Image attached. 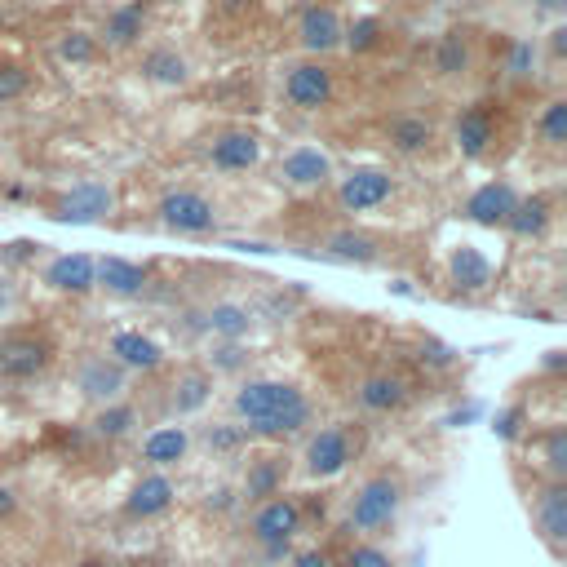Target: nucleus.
<instances>
[{
  "mask_svg": "<svg viewBox=\"0 0 567 567\" xmlns=\"http://www.w3.org/2000/svg\"><path fill=\"white\" fill-rule=\"evenodd\" d=\"M328 173H333V164H328V156L319 147H293L288 156L280 160V178L288 182V187L297 191H311V187H324Z\"/></svg>",
  "mask_w": 567,
  "mask_h": 567,
  "instance_id": "obj_11",
  "label": "nucleus"
},
{
  "mask_svg": "<svg viewBox=\"0 0 567 567\" xmlns=\"http://www.w3.org/2000/svg\"><path fill=\"white\" fill-rule=\"evenodd\" d=\"M5 514H14V492L0 483V519H5Z\"/></svg>",
  "mask_w": 567,
  "mask_h": 567,
  "instance_id": "obj_46",
  "label": "nucleus"
},
{
  "mask_svg": "<svg viewBox=\"0 0 567 567\" xmlns=\"http://www.w3.org/2000/svg\"><path fill=\"white\" fill-rule=\"evenodd\" d=\"M395 514H399V483L390 479V474H377V479H368L364 488L355 492V501H350V528L377 532V528H386Z\"/></svg>",
  "mask_w": 567,
  "mask_h": 567,
  "instance_id": "obj_2",
  "label": "nucleus"
},
{
  "mask_svg": "<svg viewBox=\"0 0 567 567\" xmlns=\"http://www.w3.org/2000/svg\"><path fill=\"white\" fill-rule=\"evenodd\" d=\"M218 364H222V368H235V364H240V350H235V346H226V350H222V359H218Z\"/></svg>",
  "mask_w": 567,
  "mask_h": 567,
  "instance_id": "obj_47",
  "label": "nucleus"
},
{
  "mask_svg": "<svg viewBox=\"0 0 567 567\" xmlns=\"http://www.w3.org/2000/svg\"><path fill=\"white\" fill-rule=\"evenodd\" d=\"M293 532H302V505H297L293 497H271L257 510V519H253V536L262 545H271V541H288Z\"/></svg>",
  "mask_w": 567,
  "mask_h": 567,
  "instance_id": "obj_10",
  "label": "nucleus"
},
{
  "mask_svg": "<svg viewBox=\"0 0 567 567\" xmlns=\"http://www.w3.org/2000/svg\"><path fill=\"white\" fill-rule=\"evenodd\" d=\"M116 209V195H111L107 182H76L63 200H58V222H71V226H89V222H102L107 213Z\"/></svg>",
  "mask_w": 567,
  "mask_h": 567,
  "instance_id": "obj_5",
  "label": "nucleus"
},
{
  "mask_svg": "<svg viewBox=\"0 0 567 567\" xmlns=\"http://www.w3.org/2000/svg\"><path fill=\"white\" fill-rule=\"evenodd\" d=\"M488 142H492V116L483 107H470L466 116L457 120V147H461V156L479 160L483 151H488Z\"/></svg>",
  "mask_w": 567,
  "mask_h": 567,
  "instance_id": "obj_24",
  "label": "nucleus"
},
{
  "mask_svg": "<svg viewBox=\"0 0 567 567\" xmlns=\"http://www.w3.org/2000/svg\"><path fill=\"white\" fill-rule=\"evenodd\" d=\"M133 421H138V417H133V408L116 399V404H107V408H102L98 417H94V430H98L102 439H120V435H129Z\"/></svg>",
  "mask_w": 567,
  "mask_h": 567,
  "instance_id": "obj_32",
  "label": "nucleus"
},
{
  "mask_svg": "<svg viewBox=\"0 0 567 567\" xmlns=\"http://www.w3.org/2000/svg\"><path fill=\"white\" fill-rule=\"evenodd\" d=\"M541 138L550 142V147H563V142H567V102H563V98H554L550 107H545V116H541Z\"/></svg>",
  "mask_w": 567,
  "mask_h": 567,
  "instance_id": "obj_34",
  "label": "nucleus"
},
{
  "mask_svg": "<svg viewBox=\"0 0 567 567\" xmlns=\"http://www.w3.org/2000/svg\"><path fill=\"white\" fill-rule=\"evenodd\" d=\"M448 275L461 293H483V288L492 284V262L474 249V244H457L448 257Z\"/></svg>",
  "mask_w": 567,
  "mask_h": 567,
  "instance_id": "obj_17",
  "label": "nucleus"
},
{
  "mask_svg": "<svg viewBox=\"0 0 567 567\" xmlns=\"http://www.w3.org/2000/svg\"><path fill=\"white\" fill-rule=\"evenodd\" d=\"M76 381L94 404H116V399L125 395V368H120L116 359H107V355H89L85 364H80Z\"/></svg>",
  "mask_w": 567,
  "mask_h": 567,
  "instance_id": "obj_9",
  "label": "nucleus"
},
{
  "mask_svg": "<svg viewBox=\"0 0 567 567\" xmlns=\"http://www.w3.org/2000/svg\"><path fill=\"white\" fill-rule=\"evenodd\" d=\"M421 364L448 368V364H452V350H448V346H421Z\"/></svg>",
  "mask_w": 567,
  "mask_h": 567,
  "instance_id": "obj_42",
  "label": "nucleus"
},
{
  "mask_svg": "<svg viewBox=\"0 0 567 567\" xmlns=\"http://www.w3.org/2000/svg\"><path fill=\"white\" fill-rule=\"evenodd\" d=\"M545 470H550L554 479L567 474V430H550V435H545Z\"/></svg>",
  "mask_w": 567,
  "mask_h": 567,
  "instance_id": "obj_35",
  "label": "nucleus"
},
{
  "mask_svg": "<svg viewBox=\"0 0 567 567\" xmlns=\"http://www.w3.org/2000/svg\"><path fill=\"white\" fill-rule=\"evenodd\" d=\"M102 36H107V45H133V40L142 36V5H120L116 14L107 18Z\"/></svg>",
  "mask_w": 567,
  "mask_h": 567,
  "instance_id": "obj_30",
  "label": "nucleus"
},
{
  "mask_svg": "<svg viewBox=\"0 0 567 567\" xmlns=\"http://www.w3.org/2000/svg\"><path fill=\"white\" fill-rule=\"evenodd\" d=\"M350 435L342 426H328V430H319V435L306 443V474L311 479H333V474H342L350 466Z\"/></svg>",
  "mask_w": 567,
  "mask_h": 567,
  "instance_id": "obj_6",
  "label": "nucleus"
},
{
  "mask_svg": "<svg viewBox=\"0 0 567 567\" xmlns=\"http://www.w3.org/2000/svg\"><path fill=\"white\" fill-rule=\"evenodd\" d=\"M302 45L311 54H328V49L342 45V18L333 14L328 5H311L302 14Z\"/></svg>",
  "mask_w": 567,
  "mask_h": 567,
  "instance_id": "obj_20",
  "label": "nucleus"
},
{
  "mask_svg": "<svg viewBox=\"0 0 567 567\" xmlns=\"http://www.w3.org/2000/svg\"><path fill=\"white\" fill-rule=\"evenodd\" d=\"M58 54H63V63H94V40L85 32H67V40L58 45Z\"/></svg>",
  "mask_w": 567,
  "mask_h": 567,
  "instance_id": "obj_37",
  "label": "nucleus"
},
{
  "mask_svg": "<svg viewBox=\"0 0 567 567\" xmlns=\"http://www.w3.org/2000/svg\"><path fill=\"white\" fill-rule=\"evenodd\" d=\"M204 324H209L213 337H226V342H240L244 333L253 328V311L240 302H218L209 315H204Z\"/></svg>",
  "mask_w": 567,
  "mask_h": 567,
  "instance_id": "obj_25",
  "label": "nucleus"
},
{
  "mask_svg": "<svg viewBox=\"0 0 567 567\" xmlns=\"http://www.w3.org/2000/svg\"><path fill=\"white\" fill-rule=\"evenodd\" d=\"M213 164H218L222 173H249L257 160H262V138L257 133H244V129H235V133H222L218 142H213Z\"/></svg>",
  "mask_w": 567,
  "mask_h": 567,
  "instance_id": "obj_14",
  "label": "nucleus"
},
{
  "mask_svg": "<svg viewBox=\"0 0 567 567\" xmlns=\"http://www.w3.org/2000/svg\"><path fill=\"white\" fill-rule=\"evenodd\" d=\"M532 63H536L532 40H519V45L510 49V71H514V76H532Z\"/></svg>",
  "mask_w": 567,
  "mask_h": 567,
  "instance_id": "obj_40",
  "label": "nucleus"
},
{
  "mask_svg": "<svg viewBox=\"0 0 567 567\" xmlns=\"http://www.w3.org/2000/svg\"><path fill=\"white\" fill-rule=\"evenodd\" d=\"M142 71H147V80H156V85H187V63H182L173 49L147 54L142 58Z\"/></svg>",
  "mask_w": 567,
  "mask_h": 567,
  "instance_id": "obj_29",
  "label": "nucleus"
},
{
  "mask_svg": "<svg viewBox=\"0 0 567 567\" xmlns=\"http://www.w3.org/2000/svg\"><path fill=\"white\" fill-rule=\"evenodd\" d=\"M563 364H567V350H545V368H550V373H559Z\"/></svg>",
  "mask_w": 567,
  "mask_h": 567,
  "instance_id": "obj_44",
  "label": "nucleus"
},
{
  "mask_svg": "<svg viewBox=\"0 0 567 567\" xmlns=\"http://www.w3.org/2000/svg\"><path fill=\"white\" fill-rule=\"evenodd\" d=\"M430 138H435V129H430V120H421V116H399L395 125H390V142H395V151H404V156L426 151Z\"/></svg>",
  "mask_w": 567,
  "mask_h": 567,
  "instance_id": "obj_27",
  "label": "nucleus"
},
{
  "mask_svg": "<svg viewBox=\"0 0 567 567\" xmlns=\"http://www.w3.org/2000/svg\"><path fill=\"white\" fill-rule=\"evenodd\" d=\"M514 200H519V195H514L510 182H483V187L466 200V218L479 222V226H505Z\"/></svg>",
  "mask_w": 567,
  "mask_h": 567,
  "instance_id": "obj_13",
  "label": "nucleus"
},
{
  "mask_svg": "<svg viewBox=\"0 0 567 567\" xmlns=\"http://www.w3.org/2000/svg\"><path fill=\"white\" fill-rule=\"evenodd\" d=\"M23 94H27V71L14 67V63H5V67H0V102H14Z\"/></svg>",
  "mask_w": 567,
  "mask_h": 567,
  "instance_id": "obj_38",
  "label": "nucleus"
},
{
  "mask_svg": "<svg viewBox=\"0 0 567 567\" xmlns=\"http://www.w3.org/2000/svg\"><path fill=\"white\" fill-rule=\"evenodd\" d=\"M519 426H523V408H510V412H501L492 430H497L501 439H514V435H519Z\"/></svg>",
  "mask_w": 567,
  "mask_h": 567,
  "instance_id": "obj_41",
  "label": "nucleus"
},
{
  "mask_svg": "<svg viewBox=\"0 0 567 567\" xmlns=\"http://www.w3.org/2000/svg\"><path fill=\"white\" fill-rule=\"evenodd\" d=\"M111 359L120 368H138V373H156L164 364L160 342H151L147 333H116L111 337Z\"/></svg>",
  "mask_w": 567,
  "mask_h": 567,
  "instance_id": "obj_18",
  "label": "nucleus"
},
{
  "mask_svg": "<svg viewBox=\"0 0 567 567\" xmlns=\"http://www.w3.org/2000/svg\"><path fill=\"white\" fill-rule=\"evenodd\" d=\"M328 257H333V262L368 266L377 257V244H373V235H364V231H337L333 240H328Z\"/></svg>",
  "mask_w": 567,
  "mask_h": 567,
  "instance_id": "obj_26",
  "label": "nucleus"
},
{
  "mask_svg": "<svg viewBox=\"0 0 567 567\" xmlns=\"http://www.w3.org/2000/svg\"><path fill=\"white\" fill-rule=\"evenodd\" d=\"M519 240H536V235H545V226H550V200L545 195H528V200H514L510 218H505Z\"/></svg>",
  "mask_w": 567,
  "mask_h": 567,
  "instance_id": "obj_23",
  "label": "nucleus"
},
{
  "mask_svg": "<svg viewBox=\"0 0 567 567\" xmlns=\"http://www.w3.org/2000/svg\"><path fill=\"white\" fill-rule=\"evenodd\" d=\"M209 395H213V377L187 373V377H178V386H173V408H178V417H187V412H200L209 404Z\"/></svg>",
  "mask_w": 567,
  "mask_h": 567,
  "instance_id": "obj_28",
  "label": "nucleus"
},
{
  "mask_svg": "<svg viewBox=\"0 0 567 567\" xmlns=\"http://www.w3.org/2000/svg\"><path fill=\"white\" fill-rule=\"evenodd\" d=\"M532 514H536V528H541V536L554 545V550H559V545L567 541V488L559 479H554L550 488L536 492Z\"/></svg>",
  "mask_w": 567,
  "mask_h": 567,
  "instance_id": "obj_15",
  "label": "nucleus"
},
{
  "mask_svg": "<svg viewBox=\"0 0 567 567\" xmlns=\"http://www.w3.org/2000/svg\"><path fill=\"white\" fill-rule=\"evenodd\" d=\"M235 417L244 421L249 435L284 439L311 421V404L293 381H244L235 390Z\"/></svg>",
  "mask_w": 567,
  "mask_h": 567,
  "instance_id": "obj_1",
  "label": "nucleus"
},
{
  "mask_svg": "<svg viewBox=\"0 0 567 567\" xmlns=\"http://www.w3.org/2000/svg\"><path fill=\"white\" fill-rule=\"evenodd\" d=\"M567 49V27H559V32H554V54H563Z\"/></svg>",
  "mask_w": 567,
  "mask_h": 567,
  "instance_id": "obj_48",
  "label": "nucleus"
},
{
  "mask_svg": "<svg viewBox=\"0 0 567 567\" xmlns=\"http://www.w3.org/2000/svg\"><path fill=\"white\" fill-rule=\"evenodd\" d=\"M76 567H107V563H102V559H80Z\"/></svg>",
  "mask_w": 567,
  "mask_h": 567,
  "instance_id": "obj_49",
  "label": "nucleus"
},
{
  "mask_svg": "<svg viewBox=\"0 0 567 567\" xmlns=\"http://www.w3.org/2000/svg\"><path fill=\"white\" fill-rule=\"evenodd\" d=\"M377 36H381V23H377V18H359L350 32H342V45H350L355 54H364V49L377 45Z\"/></svg>",
  "mask_w": 567,
  "mask_h": 567,
  "instance_id": "obj_36",
  "label": "nucleus"
},
{
  "mask_svg": "<svg viewBox=\"0 0 567 567\" xmlns=\"http://www.w3.org/2000/svg\"><path fill=\"white\" fill-rule=\"evenodd\" d=\"M45 284L58 288V293H89V288H98L94 257L89 253H58L54 262L45 266Z\"/></svg>",
  "mask_w": 567,
  "mask_h": 567,
  "instance_id": "obj_12",
  "label": "nucleus"
},
{
  "mask_svg": "<svg viewBox=\"0 0 567 567\" xmlns=\"http://www.w3.org/2000/svg\"><path fill=\"white\" fill-rule=\"evenodd\" d=\"M284 94H288L293 107H302V111L328 107V98H333V71L319 67V63H297L284 80Z\"/></svg>",
  "mask_w": 567,
  "mask_h": 567,
  "instance_id": "obj_7",
  "label": "nucleus"
},
{
  "mask_svg": "<svg viewBox=\"0 0 567 567\" xmlns=\"http://www.w3.org/2000/svg\"><path fill=\"white\" fill-rule=\"evenodd\" d=\"M346 567H395V563H390V554L377 550V545H355V550H350V559H346Z\"/></svg>",
  "mask_w": 567,
  "mask_h": 567,
  "instance_id": "obj_39",
  "label": "nucleus"
},
{
  "mask_svg": "<svg viewBox=\"0 0 567 567\" xmlns=\"http://www.w3.org/2000/svg\"><path fill=\"white\" fill-rule=\"evenodd\" d=\"M466 63H470L466 40H461L457 32L443 36V40H439V54H435V67L443 71V76H457V71H466Z\"/></svg>",
  "mask_w": 567,
  "mask_h": 567,
  "instance_id": "obj_33",
  "label": "nucleus"
},
{
  "mask_svg": "<svg viewBox=\"0 0 567 567\" xmlns=\"http://www.w3.org/2000/svg\"><path fill=\"white\" fill-rule=\"evenodd\" d=\"M209 443L213 448H235V443H240V430H209Z\"/></svg>",
  "mask_w": 567,
  "mask_h": 567,
  "instance_id": "obj_43",
  "label": "nucleus"
},
{
  "mask_svg": "<svg viewBox=\"0 0 567 567\" xmlns=\"http://www.w3.org/2000/svg\"><path fill=\"white\" fill-rule=\"evenodd\" d=\"M390 191H395L390 173H381V169H355L342 182V191H337V195H342V209L368 213V209H381V204L390 200Z\"/></svg>",
  "mask_w": 567,
  "mask_h": 567,
  "instance_id": "obj_8",
  "label": "nucleus"
},
{
  "mask_svg": "<svg viewBox=\"0 0 567 567\" xmlns=\"http://www.w3.org/2000/svg\"><path fill=\"white\" fill-rule=\"evenodd\" d=\"M0 311H5V288H0Z\"/></svg>",
  "mask_w": 567,
  "mask_h": 567,
  "instance_id": "obj_50",
  "label": "nucleus"
},
{
  "mask_svg": "<svg viewBox=\"0 0 567 567\" xmlns=\"http://www.w3.org/2000/svg\"><path fill=\"white\" fill-rule=\"evenodd\" d=\"M160 222L178 235H209L218 226V209L213 200H204L200 191H169L160 200Z\"/></svg>",
  "mask_w": 567,
  "mask_h": 567,
  "instance_id": "obj_3",
  "label": "nucleus"
},
{
  "mask_svg": "<svg viewBox=\"0 0 567 567\" xmlns=\"http://www.w3.org/2000/svg\"><path fill=\"white\" fill-rule=\"evenodd\" d=\"M173 497H178V488H173L169 474H147V479H138V488L129 492L125 510L133 514V519H156V514H164L173 505Z\"/></svg>",
  "mask_w": 567,
  "mask_h": 567,
  "instance_id": "obj_16",
  "label": "nucleus"
},
{
  "mask_svg": "<svg viewBox=\"0 0 567 567\" xmlns=\"http://www.w3.org/2000/svg\"><path fill=\"white\" fill-rule=\"evenodd\" d=\"M94 275H98V284L116 297H133L147 288V266L129 262V257H102V262H94Z\"/></svg>",
  "mask_w": 567,
  "mask_h": 567,
  "instance_id": "obj_19",
  "label": "nucleus"
},
{
  "mask_svg": "<svg viewBox=\"0 0 567 567\" xmlns=\"http://www.w3.org/2000/svg\"><path fill=\"white\" fill-rule=\"evenodd\" d=\"M275 488H280V461H253L249 479H244V497H275Z\"/></svg>",
  "mask_w": 567,
  "mask_h": 567,
  "instance_id": "obj_31",
  "label": "nucleus"
},
{
  "mask_svg": "<svg viewBox=\"0 0 567 567\" xmlns=\"http://www.w3.org/2000/svg\"><path fill=\"white\" fill-rule=\"evenodd\" d=\"M404 399H408V386L390 373H373V377H364V386H359V404L368 412H395Z\"/></svg>",
  "mask_w": 567,
  "mask_h": 567,
  "instance_id": "obj_22",
  "label": "nucleus"
},
{
  "mask_svg": "<svg viewBox=\"0 0 567 567\" xmlns=\"http://www.w3.org/2000/svg\"><path fill=\"white\" fill-rule=\"evenodd\" d=\"M54 359V346L36 333H14L0 342V377L5 381H32L49 368Z\"/></svg>",
  "mask_w": 567,
  "mask_h": 567,
  "instance_id": "obj_4",
  "label": "nucleus"
},
{
  "mask_svg": "<svg viewBox=\"0 0 567 567\" xmlns=\"http://www.w3.org/2000/svg\"><path fill=\"white\" fill-rule=\"evenodd\" d=\"M187 448H191L187 430H182V426H160V430H151V435L142 439V461H151L156 470L178 466V461L187 457Z\"/></svg>",
  "mask_w": 567,
  "mask_h": 567,
  "instance_id": "obj_21",
  "label": "nucleus"
},
{
  "mask_svg": "<svg viewBox=\"0 0 567 567\" xmlns=\"http://www.w3.org/2000/svg\"><path fill=\"white\" fill-rule=\"evenodd\" d=\"M293 567H328V559H324V554H297Z\"/></svg>",
  "mask_w": 567,
  "mask_h": 567,
  "instance_id": "obj_45",
  "label": "nucleus"
}]
</instances>
